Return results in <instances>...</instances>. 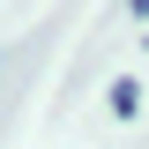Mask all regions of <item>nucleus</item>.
<instances>
[{"mask_svg": "<svg viewBox=\"0 0 149 149\" xmlns=\"http://www.w3.org/2000/svg\"><path fill=\"white\" fill-rule=\"evenodd\" d=\"M104 104L119 112V119H134V112H142V90H134L127 74H119V82H112V90H104Z\"/></svg>", "mask_w": 149, "mask_h": 149, "instance_id": "f257e3e1", "label": "nucleus"}]
</instances>
